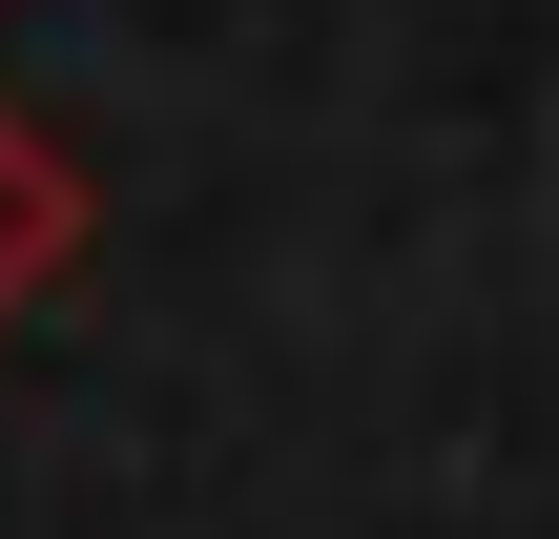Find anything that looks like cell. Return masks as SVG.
Here are the masks:
<instances>
[{"instance_id": "obj_1", "label": "cell", "mask_w": 559, "mask_h": 539, "mask_svg": "<svg viewBox=\"0 0 559 539\" xmlns=\"http://www.w3.org/2000/svg\"><path fill=\"white\" fill-rule=\"evenodd\" d=\"M62 270H83V166H62V145H41V104L0 83V332H21Z\"/></svg>"}]
</instances>
